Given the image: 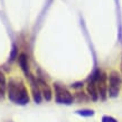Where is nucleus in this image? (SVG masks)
<instances>
[{
	"label": "nucleus",
	"instance_id": "nucleus-1",
	"mask_svg": "<svg viewBox=\"0 0 122 122\" xmlns=\"http://www.w3.org/2000/svg\"><path fill=\"white\" fill-rule=\"evenodd\" d=\"M8 97L17 104H27L29 102V95L24 82L20 80H11L8 85Z\"/></svg>",
	"mask_w": 122,
	"mask_h": 122
},
{
	"label": "nucleus",
	"instance_id": "nucleus-2",
	"mask_svg": "<svg viewBox=\"0 0 122 122\" xmlns=\"http://www.w3.org/2000/svg\"><path fill=\"white\" fill-rule=\"evenodd\" d=\"M54 87H55V100L57 103L71 104L73 102V96L65 87H62L58 84H55Z\"/></svg>",
	"mask_w": 122,
	"mask_h": 122
},
{
	"label": "nucleus",
	"instance_id": "nucleus-3",
	"mask_svg": "<svg viewBox=\"0 0 122 122\" xmlns=\"http://www.w3.org/2000/svg\"><path fill=\"white\" fill-rule=\"evenodd\" d=\"M120 85H121V78L119 77L117 72H112L109 77V92L111 96H117L120 91Z\"/></svg>",
	"mask_w": 122,
	"mask_h": 122
},
{
	"label": "nucleus",
	"instance_id": "nucleus-4",
	"mask_svg": "<svg viewBox=\"0 0 122 122\" xmlns=\"http://www.w3.org/2000/svg\"><path fill=\"white\" fill-rule=\"evenodd\" d=\"M30 81V85H31V92H33V97L34 101L36 103H41V87H39V84H38V81L35 80L33 75H30L29 77Z\"/></svg>",
	"mask_w": 122,
	"mask_h": 122
},
{
	"label": "nucleus",
	"instance_id": "nucleus-5",
	"mask_svg": "<svg viewBox=\"0 0 122 122\" xmlns=\"http://www.w3.org/2000/svg\"><path fill=\"white\" fill-rule=\"evenodd\" d=\"M38 84H39V87H41V92L44 96V99L46 101H51L52 100V96H53V93H52V90L49 87V85L46 83L45 81L43 80H38Z\"/></svg>",
	"mask_w": 122,
	"mask_h": 122
},
{
	"label": "nucleus",
	"instance_id": "nucleus-6",
	"mask_svg": "<svg viewBox=\"0 0 122 122\" xmlns=\"http://www.w3.org/2000/svg\"><path fill=\"white\" fill-rule=\"evenodd\" d=\"M18 62H19V65H20V67H21L22 72L25 73L26 77L28 78L30 75H31V73L29 72V66H28V58H27L26 54H21V55L19 56Z\"/></svg>",
	"mask_w": 122,
	"mask_h": 122
},
{
	"label": "nucleus",
	"instance_id": "nucleus-7",
	"mask_svg": "<svg viewBox=\"0 0 122 122\" xmlns=\"http://www.w3.org/2000/svg\"><path fill=\"white\" fill-rule=\"evenodd\" d=\"M87 92H89L90 96L93 101H96L97 97H99V92H97V87H96V84H95V81L93 80V77L91 78V81L89 82L87 84Z\"/></svg>",
	"mask_w": 122,
	"mask_h": 122
},
{
	"label": "nucleus",
	"instance_id": "nucleus-8",
	"mask_svg": "<svg viewBox=\"0 0 122 122\" xmlns=\"http://www.w3.org/2000/svg\"><path fill=\"white\" fill-rule=\"evenodd\" d=\"M5 89H6V77H5L4 73L0 71V92L1 94L5 92Z\"/></svg>",
	"mask_w": 122,
	"mask_h": 122
},
{
	"label": "nucleus",
	"instance_id": "nucleus-9",
	"mask_svg": "<svg viewBox=\"0 0 122 122\" xmlns=\"http://www.w3.org/2000/svg\"><path fill=\"white\" fill-rule=\"evenodd\" d=\"M77 114L83 115V117H91V115L94 114V111H92V110H80V111H77Z\"/></svg>",
	"mask_w": 122,
	"mask_h": 122
},
{
	"label": "nucleus",
	"instance_id": "nucleus-10",
	"mask_svg": "<svg viewBox=\"0 0 122 122\" xmlns=\"http://www.w3.org/2000/svg\"><path fill=\"white\" fill-rule=\"evenodd\" d=\"M102 122H118V121H117L114 118H112V117H107V115H105V117L102 118Z\"/></svg>",
	"mask_w": 122,
	"mask_h": 122
},
{
	"label": "nucleus",
	"instance_id": "nucleus-11",
	"mask_svg": "<svg viewBox=\"0 0 122 122\" xmlns=\"http://www.w3.org/2000/svg\"><path fill=\"white\" fill-rule=\"evenodd\" d=\"M16 56H17V47L16 46H14L12 47V52H11V54H10V61H14V59L16 58Z\"/></svg>",
	"mask_w": 122,
	"mask_h": 122
},
{
	"label": "nucleus",
	"instance_id": "nucleus-12",
	"mask_svg": "<svg viewBox=\"0 0 122 122\" xmlns=\"http://www.w3.org/2000/svg\"><path fill=\"white\" fill-rule=\"evenodd\" d=\"M121 72H122V63H121Z\"/></svg>",
	"mask_w": 122,
	"mask_h": 122
}]
</instances>
